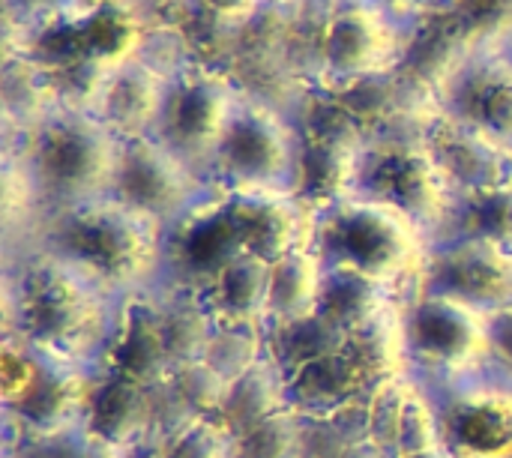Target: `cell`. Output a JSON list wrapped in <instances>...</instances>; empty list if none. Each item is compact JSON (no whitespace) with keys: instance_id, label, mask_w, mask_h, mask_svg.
Wrapping results in <instances>:
<instances>
[{"instance_id":"6da1fadb","label":"cell","mask_w":512,"mask_h":458,"mask_svg":"<svg viewBox=\"0 0 512 458\" xmlns=\"http://www.w3.org/2000/svg\"><path fill=\"white\" fill-rule=\"evenodd\" d=\"M120 315L123 297L81 264L36 240L3 249V339L102 369Z\"/></svg>"},{"instance_id":"7a4b0ae2","label":"cell","mask_w":512,"mask_h":458,"mask_svg":"<svg viewBox=\"0 0 512 458\" xmlns=\"http://www.w3.org/2000/svg\"><path fill=\"white\" fill-rule=\"evenodd\" d=\"M429 24L402 15L387 0H321L300 18V84L345 93L402 75Z\"/></svg>"},{"instance_id":"3957f363","label":"cell","mask_w":512,"mask_h":458,"mask_svg":"<svg viewBox=\"0 0 512 458\" xmlns=\"http://www.w3.org/2000/svg\"><path fill=\"white\" fill-rule=\"evenodd\" d=\"M33 240L81 264L123 300L168 279V225L117 195L48 213Z\"/></svg>"},{"instance_id":"277c9868","label":"cell","mask_w":512,"mask_h":458,"mask_svg":"<svg viewBox=\"0 0 512 458\" xmlns=\"http://www.w3.org/2000/svg\"><path fill=\"white\" fill-rule=\"evenodd\" d=\"M426 111L512 153V45L504 33L453 39L426 36L405 69Z\"/></svg>"},{"instance_id":"5b68a950","label":"cell","mask_w":512,"mask_h":458,"mask_svg":"<svg viewBox=\"0 0 512 458\" xmlns=\"http://www.w3.org/2000/svg\"><path fill=\"white\" fill-rule=\"evenodd\" d=\"M312 246L327 267L372 279L405 300L423 282L435 234L393 204L351 195L315 213Z\"/></svg>"},{"instance_id":"8992f818","label":"cell","mask_w":512,"mask_h":458,"mask_svg":"<svg viewBox=\"0 0 512 458\" xmlns=\"http://www.w3.org/2000/svg\"><path fill=\"white\" fill-rule=\"evenodd\" d=\"M3 150L21 153L48 216L60 207L111 195L123 141L87 108L57 105L24 141L3 144Z\"/></svg>"},{"instance_id":"52a82bcc","label":"cell","mask_w":512,"mask_h":458,"mask_svg":"<svg viewBox=\"0 0 512 458\" xmlns=\"http://www.w3.org/2000/svg\"><path fill=\"white\" fill-rule=\"evenodd\" d=\"M300 150L294 108L243 84L204 180L219 192H297Z\"/></svg>"},{"instance_id":"ba28073f","label":"cell","mask_w":512,"mask_h":458,"mask_svg":"<svg viewBox=\"0 0 512 458\" xmlns=\"http://www.w3.org/2000/svg\"><path fill=\"white\" fill-rule=\"evenodd\" d=\"M423 111L366 138L360 150L354 195H366L405 210L438 240L447 228L456 192L420 132Z\"/></svg>"},{"instance_id":"9c48e42d","label":"cell","mask_w":512,"mask_h":458,"mask_svg":"<svg viewBox=\"0 0 512 458\" xmlns=\"http://www.w3.org/2000/svg\"><path fill=\"white\" fill-rule=\"evenodd\" d=\"M402 324L408 366L417 381L441 387L492 369V312L417 288L402 300Z\"/></svg>"},{"instance_id":"30bf717a","label":"cell","mask_w":512,"mask_h":458,"mask_svg":"<svg viewBox=\"0 0 512 458\" xmlns=\"http://www.w3.org/2000/svg\"><path fill=\"white\" fill-rule=\"evenodd\" d=\"M240 96L243 81L231 66L186 54L168 75L153 138L204 177Z\"/></svg>"},{"instance_id":"8fae6325","label":"cell","mask_w":512,"mask_h":458,"mask_svg":"<svg viewBox=\"0 0 512 458\" xmlns=\"http://www.w3.org/2000/svg\"><path fill=\"white\" fill-rule=\"evenodd\" d=\"M99 366H84L36 351L27 384L3 402V438H51L87 429V402Z\"/></svg>"},{"instance_id":"7c38bea8","label":"cell","mask_w":512,"mask_h":458,"mask_svg":"<svg viewBox=\"0 0 512 458\" xmlns=\"http://www.w3.org/2000/svg\"><path fill=\"white\" fill-rule=\"evenodd\" d=\"M429 390L438 402L441 444L450 456L512 458V381L489 369Z\"/></svg>"},{"instance_id":"4fadbf2b","label":"cell","mask_w":512,"mask_h":458,"mask_svg":"<svg viewBox=\"0 0 512 458\" xmlns=\"http://www.w3.org/2000/svg\"><path fill=\"white\" fill-rule=\"evenodd\" d=\"M213 186L153 135L123 141L111 195L156 216L168 228L183 219Z\"/></svg>"},{"instance_id":"5bb4252c","label":"cell","mask_w":512,"mask_h":458,"mask_svg":"<svg viewBox=\"0 0 512 458\" xmlns=\"http://www.w3.org/2000/svg\"><path fill=\"white\" fill-rule=\"evenodd\" d=\"M420 288L459 297L483 312L512 303V252L483 240L438 237Z\"/></svg>"},{"instance_id":"9a60e30c","label":"cell","mask_w":512,"mask_h":458,"mask_svg":"<svg viewBox=\"0 0 512 458\" xmlns=\"http://www.w3.org/2000/svg\"><path fill=\"white\" fill-rule=\"evenodd\" d=\"M243 252L228 216L225 195L210 189L183 219L168 228V279L171 285L201 288L231 258Z\"/></svg>"},{"instance_id":"2e32d148","label":"cell","mask_w":512,"mask_h":458,"mask_svg":"<svg viewBox=\"0 0 512 458\" xmlns=\"http://www.w3.org/2000/svg\"><path fill=\"white\" fill-rule=\"evenodd\" d=\"M243 252L276 264L312 246L315 210L297 192H222Z\"/></svg>"},{"instance_id":"e0dca14e","label":"cell","mask_w":512,"mask_h":458,"mask_svg":"<svg viewBox=\"0 0 512 458\" xmlns=\"http://www.w3.org/2000/svg\"><path fill=\"white\" fill-rule=\"evenodd\" d=\"M420 132L447 174L456 198L512 180V153L480 138L477 132L462 129L459 123L432 111H423Z\"/></svg>"},{"instance_id":"ac0fdd59","label":"cell","mask_w":512,"mask_h":458,"mask_svg":"<svg viewBox=\"0 0 512 458\" xmlns=\"http://www.w3.org/2000/svg\"><path fill=\"white\" fill-rule=\"evenodd\" d=\"M102 369L141 387H159L174 378V366L162 339L156 291L123 300L120 327L105 351Z\"/></svg>"},{"instance_id":"d6986e66","label":"cell","mask_w":512,"mask_h":458,"mask_svg":"<svg viewBox=\"0 0 512 458\" xmlns=\"http://www.w3.org/2000/svg\"><path fill=\"white\" fill-rule=\"evenodd\" d=\"M150 405V387L99 369L87 402V432L108 447L126 453H147Z\"/></svg>"},{"instance_id":"ffe728a7","label":"cell","mask_w":512,"mask_h":458,"mask_svg":"<svg viewBox=\"0 0 512 458\" xmlns=\"http://www.w3.org/2000/svg\"><path fill=\"white\" fill-rule=\"evenodd\" d=\"M285 378H288V408L303 420L330 417L345 408L363 405L375 390L369 375L348 351L312 360L288 372Z\"/></svg>"},{"instance_id":"44dd1931","label":"cell","mask_w":512,"mask_h":458,"mask_svg":"<svg viewBox=\"0 0 512 458\" xmlns=\"http://www.w3.org/2000/svg\"><path fill=\"white\" fill-rule=\"evenodd\" d=\"M60 105L54 78L27 54H3L0 66V114L3 144L24 141Z\"/></svg>"},{"instance_id":"7402d4cb","label":"cell","mask_w":512,"mask_h":458,"mask_svg":"<svg viewBox=\"0 0 512 458\" xmlns=\"http://www.w3.org/2000/svg\"><path fill=\"white\" fill-rule=\"evenodd\" d=\"M198 291L207 309L213 312L216 324L267 327V306H270V264L267 261L249 252H240Z\"/></svg>"},{"instance_id":"603a6c76","label":"cell","mask_w":512,"mask_h":458,"mask_svg":"<svg viewBox=\"0 0 512 458\" xmlns=\"http://www.w3.org/2000/svg\"><path fill=\"white\" fill-rule=\"evenodd\" d=\"M366 141H327L306 138L300 150L297 195L318 213L357 192L360 150Z\"/></svg>"},{"instance_id":"cb8c5ba5","label":"cell","mask_w":512,"mask_h":458,"mask_svg":"<svg viewBox=\"0 0 512 458\" xmlns=\"http://www.w3.org/2000/svg\"><path fill=\"white\" fill-rule=\"evenodd\" d=\"M156 303H159L162 339H165L174 372L180 366L204 360L219 324L213 312L207 309L201 291L165 282L162 288H156Z\"/></svg>"},{"instance_id":"d4e9b609","label":"cell","mask_w":512,"mask_h":458,"mask_svg":"<svg viewBox=\"0 0 512 458\" xmlns=\"http://www.w3.org/2000/svg\"><path fill=\"white\" fill-rule=\"evenodd\" d=\"M327 264L315 246L297 249L282 261L270 264V306L267 327L288 324L306 315H315L321 306Z\"/></svg>"},{"instance_id":"484cf974","label":"cell","mask_w":512,"mask_h":458,"mask_svg":"<svg viewBox=\"0 0 512 458\" xmlns=\"http://www.w3.org/2000/svg\"><path fill=\"white\" fill-rule=\"evenodd\" d=\"M345 351L360 363L369 381L387 384L396 378H408V345H405V324H402V300L372 315L354 333H348Z\"/></svg>"},{"instance_id":"4316f807","label":"cell","mask_w":512,"mask_h":458,"mask_svg":"<svg viewBox=\"0 0 512 458\" xmlns=\"http://www.w3.org/2000/svg\"><path fill=\"white\" fill-rule=\"evenodd\" d=\"M279 411H288V378L285 369L273 360V354H267L258 366L231 381L216 420L228 432L240 435Z\"/></svg>"},{"instance_id":"83f0119b","label":"cell","mask_w":512,"mask_h":458,"mask_svg":"<svg viewBox=\"0 0 512 458\" xmlns=\"http://www.w3.org/2000/svg\"><path fill=\"white\" fill-rule=\"evenodd\" d=\"M441 237L483 240L512 252V180L459 195Z\"/></svg>"},{"instance_id":"f1b7e54d","label":"cell","mask_w":512,"mask_h":458,"mask_svg":"<svg viewBox=\"0 0 512 458\" xmlns=\"http://www.w3.org/2000/svg\"><path fill=\"white\" fill-rule=\"evenodd\" d=\"M399 300L402 297L396 291H390L372 279H363V276L339 270V267H327L318 312L348 336L360 324H366L372 315H378L381 309H387Z\"/></svg>"},{"instance_id":"f546056e","label":"cell","mask_w":512,"mask_h":458,"mask_svg":"<svg viewBox=\"0 0 512 458\" xmlns=\"http://www.w3.org/2000/svg\"><path fill=\"white\" fill-rule=\"evenodd\" d=\"M267 330H270V354L285 369V375L312 360L339 354L348 345V336L336 324H330L321 312Z\"/></svg>"},{"instance_id":"4dcf8cb0","label":"cell","mask_w":512,"mask_h":458,"mask_svg":"<svg viewBox=\"0 0 512 458\" xmlns=\"http://www.w3.org/2000/svg\"><path fill=\"white\" fill-rule=\"evenodd\" d=\"M270 354V330L267 327H252V324H219L207 363L228 381H237L246 375L252 366H258Z\"/></svg>"},{"instance_id":"1f68e13d","label":"cell","mask_w":512,"mask_h":458,"mask_svg":"<svg viewBox=\"0 0 512 458\" xmlns=\"http://www.w3.org/2000/svg\"><path fill=\"white\" fill-rule=\"evenodd\" d=\"M234 458H306L303 417L288 408L234 435Z\"/></svg>"},{"instance_id":"d6a6232c","label":"cell","mask_w":512,"mask_h":458,"mask_svg":"<svg viewBox=\"0 0 512 458\" xmlns=\"http://www.w3.org/2000/svg\"><path fill=\"white\" fill-rule=\"evenodd\" d=\"M366 402L345 408L339 414H330V417L303 420V453H306V458H339L357 441L369 438Z\"/></svg>"},{"instance_id":"836d02e7","label":"cell","mask_w":512,"mask_h":458,"mask_svg":"<svg viewBox=\"0 0 512 458\" xmlns=\"http://www.w3.org/2000/svg\"><path fill=\"white\" fill-rule=\"evenodd\" d=\"M159 458H234V432H228L216 417L192 420L180 435H174Z\"/></svg>"},{"instance_id":"e575fe53","label":"cell","mask_w":512,"mask_h":458,"mask_svg":"<svg viewBox=\"0 0 512 458\" xmlns=\"http://www.w3.org/2000/svg\"><path fill=\"white\" fill-rule=\"evenodd\" d=\"M174 387L198 417H219L231 381L222 378L207 360H198L174 372Z\"/></svg>"},{"instance_id":"d590c367","label":"cell","mask_w":512,"mask_h":458,"mask_svg":"<svg viewBox=\"0 0 512 458\" xmlns=\"http://www.w3.org/2000/svg\"><path fill=\"white\" fill-rule=\"evenodd\" d=\"M192 3L201 12H207L213 21H219L222 27H228L231 33L246 30L264 12H270V3L267 0H192Z\"/></svg>"},{"instance_id":"8d00e7d4","label":"cell","mask_w":512,"mask_h":458,"mask_svg":"<svg viewBox=\"0 0 512 458\" xmlns=\"http://www.w3.org/2000/svg\"><path fill=\"white\" fill-rule=\"evenodd\" d=\"M492 372L512 381V303L492 312Z\"/></svg>"},{"instance_id":"74e56055","label":"cell","mask_w":512,"mask_h":458,"mask_svg":"<svg viewBox=\"0 0 512 458\" xmlns=\"http://www.w3.org/2000/svg\"><path fill=\"white\" fill-rule=\"evenodd\" d=\"M339 458H396L387 447H381L378 441H372V438H363V441H357L351 450H345Z\"/></svg>"},{"instance_id":"f35d334b","label":"cell","mask_w":512,"mask_h":458,"mask_svg":"<svg viewBox=\"0 0 512 458\" xmlns=\"http://www.w3.org/2000/svg\"><path fill=\"white\" fill-rule=\"evenodd\" d=\"M267 3H270V9H276V12H282V15L303 18V15H309L321 0H267Z\"/></svg>"},{"instance_id":"ab89813d","label":"cell","mask_w":512,"mask_h":458,"mask_svg":"<svg viewBox=\"0 0 512 458\" xmlns=\"http://www.w3.org/2000/svg\"><path fill=\"white\" fill-rule=\"evenodd\" d=\"M117 3H144V6H150V0H75L78 18L87 15V12H93V9H99V6H117ZM150 9H153V6H150ZM153 12H156V9H153Z\"/></svg>"},{"instance_id":"60d3db41","label":"cell","mask_w":512,"mask_h":458,"mask_svg":"<svg viewBox=\"0 0 512 458\" xmlns=\"http://www.w3.org/2000/svg\"><path fill=\"white\" fill-rule=\"evenodd\" d=\"M132 453H126V450H117V447H108V444H102V441H96L93 438V453L90 458H129Z\"/></svg>"},{"instance_id":"b9f144b4","label":"cell","mask_w":512,"mask_h":458,"mask_svg":"<svg viewBox=\"0 0 512 458\" xmlns=\"http://www.w3.org/2000/svg\"><path fill=\"white\" fill-rule=\"evenodd\" d=\"M180 3H186V0H150V6L156 9V18H159V24H162V18L174 9V6H180Z\"/></svg>"},{"instance_id":"7bdbcfd3","label":"cell","mask_w":512,"mask_h":458,"mask_svg":"<svg viewBox=\"0 0 512 458\" xmlns=\"http://www.w3.org/2000/svg\"><path fill=\"white\" fill-rule=\"evenodd\" d=\"M402 458H453L447 453V447H435V450H426V453H414V456H402Z\"/></svg>"},{"instance_id":"ee69618b","label":"cell","mask_w":512,"mask_h":458,"mask_svg":"<svg viewBox=\"0 0 512 458\" xmlns=\"http://www.w3.org/2000/svg\"><path fill=\"white\" fill-rule=\"evenodd\" d=\"M504 36H507V42H510V45H512V21H510V27L504 30Z\"/></svg>"},{"instance_id":"f6af8a7d","label":"cell","mask_w":512,"mask_h":458,"mask_svg":"<svg viewBox=\"0 0 512 458\" xmlns=\"http://www.w3.org/2000/svg\"><path fill=\"white\" fill-rule=\"evenodd\" d=\"M3 458H15V456H12V453H6V450H3Z\"/></svg>"},{"instance_id":"bcb514c9","label":"cell","mask_w":512,"mask_h":458,"mask_svg":"<svg viewBox=\"0 0 512 458\" xmlns=\"http://www.w3.org/2000/svg\"><path fill=\"white\" fill-rule=\"evenodd\" d=\"M453 3H456V0H453ZM450 9H453V6H450Z\"/></svg>"}]
</instances>
